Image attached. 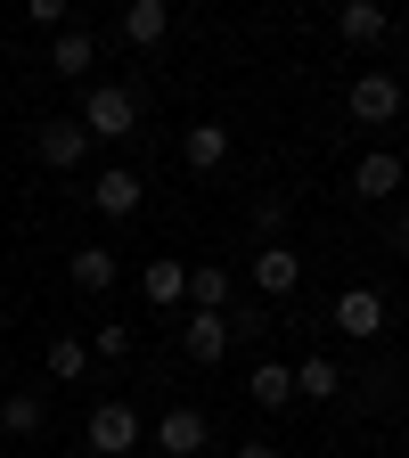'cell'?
I'll return each mask as SVG.
<instances>
[{
    "label": "cell",
    "instance_id": "obj_26",
    "mask_svg": "<svg viewBox=\"0 0 409 458\" xmlns=\"http://www.w3.org/2000/svg\"><path fill=\"white\" fill-rule=\"evenodd\" d=\"M393 156H401V172H409V140H401V148H393Z\"/></svg>",
    "mask_w": 409,
    "mask_h": 458
},
{
    "label": "cell",
    "instance_id": "obj_6",
    "mask_svg": "<svg viewBox=\"0 0 409 458\" xmlns=\"http://www.w3.org/2000/svg\"><path fill=\"white\" fill-rule=\"evenodd\" d=\"M246 278L262 286V295H295V286H303V254H295V246H254Z\"/></svg>",
    "mask_w": 409,
    "mask_h": 458
},
{
    "label": "cell",
    "instance_id": "obj_10",
    "mask_svg": "<svg viewBox=\"0 0 409 458\" xmlns=\"http://www.w3.org/2000/svg\"><path fill=\"white\" fill-rule=\"evenodd\" d=\"M393 189H401V156H393V148H369V156L353 164V197H369V205H385Z\"/></svg>",
    "mask_w": 409,
    "mask_h": 458
},
{
    "label": "cell",
    "instance_id": "obj_5",
    "mask_svg": "<svg viewBox=\"0 0 409 458\" xmlns=\"http://www.w3.org/2000/svg\"><path fill=\"white\" fill-rule=\"evenodd\" d=\"M385 319H393V311H385L377 286H344V295H336V327H344V335L377 344V335H385Z\"/></svg>",
    "mask_w": 409,
    "mask_h": 458
},
{
    "label": "cell",
    "instance_id": "obj_24",
    "mask_svg": "<svg viewBox=\"0 0 409 458\" xmlns=\"http://www.w3.org/2000/svg\"><path fill=\"white\" fill-rule=\"evenodd\" d=\"M25 17H33L41 33H66V0H25Z\"/></svg>",
    "mask_w": 409,
    "mask_h": 458
},
{
    "label": "cell",
    "instance_id": "obj_25",
    "mask_svg": "<svg viewBox=\"0 0 409 458\" xmlns=\"http://www.w3.org/2000/svg\"><path fill=\"white\" fill-rule=\"evenodd\" d=\"M238 458H278V450L270 442H238Z\"/></svg>",
    "mask_w": 409,
    "mask_h": 458
},
{
    "label": "cell",
    "instance_id": "obj_19",
    "mask_svg": "<svg viewBox=\"0 0 409 458\" xmlns=\"http://www.w3.org/2000/svg\"><path fill=\"white\" fill-rule=\"evenodd\" d=\"M0 426H9L17 442H25V434H41V426H49V401H41L33 385H25V393H9V401H0Z\"/></svg>",
    "mask_w": 409,
    "mask_h": 458
},
{
    "label": "cell",
    "instance_id": "obj_16",
    "mask_svg": "<svg viewBox=\"0 0 409 458\" xmlns=\"http://www.w3.org/2000/svg\"><path fill=\"white\" fill-rule=\"evenodd\" d=\"M172 33V9H164V0H132V9H124V41L132 49H156Z\"/></svg>",
    "mask_w": 409,
    "mask_h": 458
},
{
    "label": "cell",
    "instance_id": "obj_8",
    "mask_svg": "<svg viewBox=\"0 0 409 458\" xmlns=\"http://www.w3.org/2000/svg\"><path fill=\"white\" fill-rule=\"evenodd\" d=\"M140 197H148V181H140V172H124V164L90 181V205H98L107 221H132V213H140Z\"/></svg>",
    "mask_w": 409,
    "mask_h": 458
},
{
    "label": "cell",
    "instance_id": "obj_18",
    "mask_svg": "<svg viewBox=\"0 0 409 458\" xmlns=\"http://www.w3.org/2000/svg\"><path fill=\"white\" fill-rule=\"evenodd\" d=\"M140 295H148L156 311H172V303L189 295V262H148V270H140Z\"/></svg>",
    "mask_w": 409,
    "mask_h": 458
},
{
    "label": "cell",
    "instance_id": "obj_20",
    "mask_svg": "<svg viewBox=\"0 0 409 458\" xmlns=\"http://www.w3.org/2000/svg\"><path fill=\"white\" fill-rule=\"evenodd\" d=\"M295 393H311V401H336V393H344V369H336L328 352H303V360H295Z\"/></svg>",
    "mask_w": 409,
    "mask_h": 458
},
{
    "label": "cell",
    "instance_id": "obj_14",
    "mask_svg": "<svg viewBox=\"0 0 409 458\" xmlns=\"http://www.w3.org/2000/svg\"><path fill=\"white\" fill-rule=\"evenodd\" d=\"M336 33L369 49V41H385V33H393V17L377 9V0H344V9H336Z\"/></svg>",
    "mask_w": 409,
    "mask_h": 458
},
{
    "label": "cell",
    "instance_id": "obj_17",
    "mask_svg": "<svg viewBox=\"0 0 409 458\" xmlns=\"http://www.w3.org/2000/svg\"><path fill=\"white\" fill-rule=\"evenodd\" d=\"M66 278L82 286V295H107V286H115V254L107 246H74L66 254Z\"/></svg>",
    "mask_w": 409,
    "mask_h": 458
},
{
    "label": "cell",
    "instance_id": "obj_11",
    "mask_svg": "<svg viewBox=\"0 0 409 458\" xmlns=\"http://www.w3.org/2000/svg\"><path fill=\"white\" fill-rule=\"evenodd\" d=\"M98 66V33H82V25H66V33H57L49 41V74H66V82H82Z\"/></svg>",
    "mask_w": 409,
    "mask_h": 458
},
{
    "label": "cell",
    "instance_id": "obj_21",
    "mask_svg": "<svg viewBox=\"0 0 409 458\" xmlns=\"http://www.w3.org/2000/svg\"><path fill=\"white\" fill-rule=\"evenodd\" d=\"M286 221H295L286 197H254V246H286Z\"/></svg>",
    "mask_w": 409,
    "mask_h": 458
},
{
    "label": "cell",
    "instance_id": "obj_7",
    "mask_svg": "<svg viewBox=\"0 0 409 458\" xmlns=\"http://www.w3.org/2000/svg\"><path fill=\"white\" fill-rule=\"evenodd\" d=\"M181 352H189L197 369H213V360L229 352V311H189V319H181Z\"/></svg>",
    "mask_w": 409,
    "mask_h": 458
},
{
    "label": "cell",
    "instance_id": "obj_22",
    "mask_svg": "<svg viewBox=\"0 0 409 458\" xmlns=\"http://www.w3.org/2000/svg\"><path fill=\"white\" fill-rule=\"evenodd\" d=\"M82 369H90V344H82V335H49V377H57V385H74Z\"/></svg>",
    "mask_w": 409,
    "mask_h": 458
},
{
    "label": "cell",
    "instance_id": "obj_4",
    "mask_svg": "<svg viewBox=\"0 0 409 458\" xmlns=\"http://www.w3.org/2000/svg\"><path fill=\"white\" fill-rule=\"evenodd\" d=\"M33 156H41V164H49V172H74V164H82V156H90V131H82V123H74V114H49V123H41V131H33Z\"/></svg>",
    "mask_w": 409,
    "mask_h": 458
},
{
    "label": "cell",
    "instance_id": "obj_15",
    "mask_svg": "<svg viewBox=\"0 0 409 458\" xmlns=\"http://www.w3.org/2000/svg\"><path fill=\"white\" fill-rule=\"evenodd\" d=\"M246 393H254V410H286V401H295V369L286 360H254Z\"/></svg>",
    "mask_w": 409,
    "mask_h": 458
},
{
    "label": "cell",
    "instance_id": "obj_3",
    "mask_svg": "<svg viewBox=\"0 0 409 458\" xmlns=\"http://www.w3.org/2000/svg\"><path fill=\"white\" fill-rule=\"evenodd\" d=\"M344 106H353V123H369V131H385L393 114H401V82L385 74V66H369L353 90H344Z\"/></svg>",
    "mask_w": 409,
    "mask_h": 458
},
{
    "label": "cell",
    "instance_id": "obj_13",
    "mask_svg": "<svg viewBox=\"0 0 409 458\" xmlns=\"http://www.w3.org/2000/svg\"><path fill=\"white\" fill-rule=\"evenodd\" d=\"M181 164L189 172H221L229 164V123H189L181 131Z\"/></svg>",
    "mask_w": 409,
    "mask_h": 458
},
{
    "label": "cell",
    "instance_id": "obj_2",
    "mask_svg": "<svg viewBox=\"0 0 409 458\" xmlns=\"http://www.w3.org/2000/svg\"><path fill=\"white\" fill-rule=\"evenodd\" d=\"M82 442H90V458H132L140 450V410L132 401H98L82 418Z\"/></svg>",
    "mask_w": 409,
    "mask_h": 458
},
{
    "label": "cell",
    "instance_id": "obj_23",
    "mask_svg": "<svg viewBox=\"0 0 409 458\" xmlns=\"http://www.w3.org/2000/svg\"><path fill=\"white\" fill-rule=\"evenodd\" d=\"M124 352H132V327H124V319L90 327V360H124Z\"/></svg>",
    "mask_w": 409,
    "mask_h": 458
},
{
    "label": "cell",
    "instance_id": "obj_1",
    "mask_svg": "<svg viewBox=\"0 0 409 458\" xmlns=\"http://www.w3.org/2000/svg\"><path fill=\"white\" fill-rule=\"evenodd\" d=\"M74 123H82L90 140H132V131H140V90H124V82H90Z\"/></svg>",
    "mask_w": 409,
    "mask_h": 458
},
{
    "label": "cell",
    "instance_id": "obj_9",
    "mask_svg": "<svg viewBox=\"0 0 409 458\" xmlns=\"http://www.w3.org/2000/svg\"><path fill=\"white\" fill-rule=\"evenodd\" d=\"M205 434H213L205 410H164V418H156V450H164V458H197Z\"/></svg>",
    "mask_w": 409,
    "mask_h": 458
},
{
    "label": "cell",
    "instance_id": "obj_12",
    "mask_svg": "<svg viewBox=\"0 0 409 458\" xmlns=\"http://www.w3.org/2000/svg\"><path fill=\"white\" fill-rule=\"evenodd\" d=\"M238 303V278L221 262H189V311H229Z\"/></svg>",
    "mask_w": 409,
    "mask_h": 458
}]
</instances>
